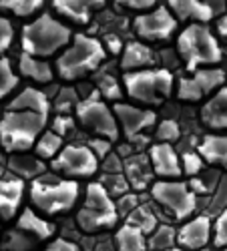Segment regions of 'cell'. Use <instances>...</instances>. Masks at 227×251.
Listing matches in <instances>:
<instances>
[{
  "label": "cell",
  "instance_id": "obj_39",
  "mask_svg": "<svg viewBox=\"0 0 227 251\" xmlns=\"http://www.w3.org/2000/svg\"><path fill=\"white\" fill-rule=\"evenodd\" d=\"M76 104H78V95L75 89H71V87L60 89L54 99V113H71V111H75Z\"/></svg>",
  "mask_w": 227,
  "mask_h": 251
},
{
  "label": "cell",
  "instance_id": "obj_54",
  "mask_svg": "<svg viewBox=\"0 0 227 251\" xmlns=\"http://www.w3.org/2000/svg\"><path fill=\"white\" fill-rule=\"evenodd\" d=\"M221 251H227V245H225V247H221Z\"/></svg>",
  "mask_w": 227,
  "mask_h": 251
},
{
  "label": "cell",
  "instance_id": "obj_2",
  "mask_svg": "<svg viewBox=\"0 0 227 251\" xmlns=\"http://www.w3.org/2000/svg\"><path fill=\"white\" fill-rule=\"evenodd\" d=\"M49 115L25 109H6L0 117V147L4 153L30 151L47 129Z\"/></svg>",
  "mask_w": 227,
  "mask_h": 251
},
{
  "label": "cell",
  "instance_id": "obj_9",
  "mask_svg": "<svg viewBox=\"0 0 227 251\" xmlns=\"http://www.w3.org/2000/svg\"><path fill=\"white\" fill-rule=\"evenodd\" d=\"M75 115H76V121L80 123V127H85L95 137H105L111 141L119 139L121 129H119L117 117L109 104L101 99L99 91L78 100V104L75 107Z\"/></svg>",
  "mask_w": 227,
  "mask_h": 251
},
{
  "label": "cell",
  "instance_id": "obj_53",
  "mask_svg": "<svg viewBox=\"0 0 227 251\" xmlns=\"http://www.w3.org/2000/svg\"><path fill=\"white\" fill-rule=\"evenodd\" d=\"M6 49H8V45H6V43H2V40H0V54H2Z\"/></svg>",
  "mask_w": 227,
  "mask_h": 251
},
{
  "label": "cell",
  "instance_id": "obj_29",
  "mask_svg": "<svg viewBox=\"0 0 227 251\" xmlns=\"http://www.w3.org/2000/svg\"><path fill=\"white\" fill-rule=\"evenodd\" d=\"M173 245H177V229L169 223H159L147 235L149 251H165Z\"/></svg>",
  "mask_w": 227,
  "mask_h": 251
},
{
  "label": "cell",
  "instance_id": "obj_56",
  "mask_svg": "<svg viewBox=\"0 0 227 251\" xmlns=\"http://www.w3.org/2000/svg\"><path fill=\"white\" fill-rule=\"evenodd\" d=\"M0 229H2V225H0Z\"/></svg>",
  "mask_w": 227,
  "mask_h": 251
},
{
  "label": "cell",
  "instance_id": "obj_26",
  "mask_svg": "<svg viewBox=\"0 0 227 251\" xmlns=\"http://www.w3.org/2000/svg\"><path fill=\"white\" fill-rule=\"evenodd\" d=\"M113 241H115L117 251H149L147 235L143 233L139 227H135L127 221L117 227Z\"/></svg>",
  "mask_w": 227,
  "mask_h": 251
},
{
  "label": "cell",
  "instance_id": "obj_48",
  "mask_svg": "<svg viewBox=\"0 0 227 251\" xmlns=\"http://www.w3.org/2000/svg\"><path fill=\"white\" fill-rule=\"evenodd\" d=\"M121 6H127V8H133V10H147L151 8L157 0H117Z\"/></svg>",
  "mask_w": 227,
  "mask_h": 251
},
{
  "label": "cell",
  "instance_id": "obj_47",
  "mask_svg": "<svg viewBox=\"0 0 227 251\" xmlns=\"http://www.w3.org/2000/svg\"><path fill=\"white\" fill-rule=\"evenodd\" d=\"M12 38H14V30H12L10 20L4 18V16H0V40L10 47L12 45Z\"/></svg>",
  "mask_w": 227,
  "mask_h": 251
},
{
  "label": "cell",
  "instance_id": "obj_35",
  "mask_svg": "<svg viewBox=\"0 0 227 251\" xmlns=\"http://www.w3.org/2000/svg\"><path fill=\"white\" fill-rule=\"evenodd\" d=\"M97 91L105 97V99H109V100H121V97H123V89H121V85H119V80L113 76V75H109V73H105V75H101L99 76V80H97Z\"/></svg>",
  "mask_w": 227,
  "mask_h": 251
},
{
  "label": "cell",
  "instance_id": "obj_49",
  "mask_svg": "<svg viewBox=\"0 0 227 251\" xmlns=\"http://www.w3.org/2000/svg\"><path fill=\"white\" fill-rule=\"evenodd\" d=\"M217 30H219V34H221V36H225V38H227V14H225V16L219 20V23H217Z\"/></svg>",
  "mask_w": 227,
  "mask_h": 251
},
{
  "label": "cell",
  "instance_id": "obj_4",
  "mask_svg": "<svg viewBox=\"0 0 227 251\" xmlns=\"http://www.w3.org/2000/svg\"><path fill=\"white\" fill-rule=\"evenodd\" d=\"M121 217L115 205V197L99 181L85 187V199L76 211V225L82 233H101L119 225Z\"/></svg>",
  "mask_w": 227,
  "mask_h": 251
},
{
  "label": "cell",
  "instance_id": "obj_37",
  "mask_svg": "<svg viewBox=\"0 0 227 251\" xmlns=\"http://www.w3.org/2000/svg\"><path fill=\"white\" fill-rule=\"evenodd\" d=\"M34 241H36L34 237H30L28 233L20 231V229L16 227L14 231H8L6 233V239H4V245L2 247L6 251H28Z\"/></svg>",
  "mask_w": 227,
  "mask_h": 251
},
{
  "label": "cell",
  "instance_id": "obj_44",
  "mask_svg": "<svg viewBox=\"0 0 227 251\" xmlns=\"http://www.w3.org/2000/svg\"><path fill=\"white\" fill-rule=\"evenodd\" d=\"M113 143H115V141L105 139V137H95V139L89 141V149L95 153V157H97L99 163H101V159H105V157L113 151Z\"/></svg>",
  "mask_w": 227,
  "mask_h": 251
},
{
  "label": "cell",
  "instance_id": "obj_36",
  "mask_svg": "<svg viewBox=\"0 0 227 251\" xmlns=\"http://www.w3.org/2000/svg\"><path fill=\"white\" fill-rule=\"evenodd\" d=\"M211 243L217 249L227 245V207L221 209L211 221Z\"/></svg>",
  "mask_w": 227,
  "mask_h": 251
},
{
  "label": "cell",
  "instance_id": "obj_33",
  "mask_svg": "<svg viewBox=\"0 0 227 251\" xmlns=\"http://www.w3.org/2000/svg\"><path fill=\"white\" fill-rule=\"evenodd\" d=\"M18 80L20 78L14 75L10 60L0 56V100H2L4 97H8L18 87Z\"/></svg>",
  "mask_w": 227,
  "mask_h": 251
},
{
  "label": "cell",
  "instance_id": "obj_27",
  "mask_svg": "<svg viewBox=\"0 0 227 251\" xmlns=\"http://www.w3.org/2000/svg\"><path fill=\"white\" fill-rule=\"evenodd\" d=\"M18 71H20V75H23V76L32 78L34 82H40V85H45V82H50L52 76H54L52 67L49 65L45 58L32 56V54H28V52H23V54H20Z\"/></svg>",
  "mask_w": 227,
  "mask_h": 251
},
{
  "label": "cell",
  "instance_id": "obj_51",
  "mask_svg": "<svg viewBox=\"0 0 227 251\" xmlns=\"http://www.w3.org/2000/svg\"><path fill=\"white\" fill-rule=\"evenodd\" d=\"M93 251H117V249H113L111 245H105V243H97Z\"/></svg>",
  "mask_w": 227,
  "mask_h": 251
},
{
  "label": "cell",
  "instance_id": "obj_3",
  "mask_svg": "<svg viewBox=\"0 0 227 251\" xmlns=\"http://www.w3.org/2000/svg\"><path fill=\"white\" fill-rule=\"evenodd\" d=\"M105 58L107 50L101 40L87 34H75L73 45L56 58V73L63 80L73 82L95 73Z\"/></svg>",
  "mask_w": 227,
  "mask_h": 251
},
{
  "label": "cell",
  "instance_id": "obj_20",
  "mask_svg": "<svg viewBox=\"0 0 227 251\" xmlns=\"http://www.w3.org/2000/svg\"><path fill=\"white\" fill-rule=\"evenodd\" d=\"M6 169L14 177H20L23 181H32L38 175H43L49 169V165H47L45 159H40L38 155H30L28 151H23V153H10L8 155Z\"/></svg>",
  "mask_w": 227,
  "mask_h": 251
},
{
  "label": "cell",
  "instance_id": "obj_38",
  "mask_svg": "<svg viewBox=\"0 0 227 251\" xmlns=\"http://www.w3.org/2000/svg\"><path fill=\"white\" fill-rule=\"evenodd\" d=\"M225 207H227V175H221L219 183L215 185V189H213V193L209 195L207 209H209V213L217 215L221 209H225Z\"/></svg>",
  "mask_w": 227,
  "mask_h": 251
},
{
  "label": "cell",
  "instance_id": "obj_34",
  "mask_svg": "<svg viewBox=\"0 0 227 251\" xmlns=\"http://www.w3.org/2000/svg\"><path fill=\"white\" fill-rule=\"evenodd\" d=\"M45 0H0V8L10 10L16 16H28L43 6Z\"/></svg>",
  "mask_w": 227,
  "mask_h": 251
},
{
  "label": "cell",
  "instance_id": "obj_18",
  "mask_svg": "<svg viewBox=\"0 0 227 251\" xmlns=\"http://www.w3.org/2000/svg\"><path fill=\"white\" fill-rule=\"evenodd\" d=\"M16 227L20 231L28 233L30 237H34L36 241H49L56 233V225L52 221H49L47 215L38 213L32 207L20 209L16 215Z\"/></svg>",
  "mask_w": 227,
  "mask_h": 251
},
{
  "label": "cell",
  "instance_id": "obj_21",
  "mask_svg": "<svg viewBox=\"0 0 227 251\" xmlns=\"http://www.w3.org/2000/svg\"><path fill=\"white\" fill-rule=\"evenodd\" d=\"M197 153L207 165L223 169L227 173V135H219V133L205 135L197 145Z\"/></svg>",
  "mask_w": 227,
  "mask_h": 251
},
{
  "label": "cell",
  "instance_id": "obj_1",
  "mask_svg": "<svg viewBox=\"0 0 227 251\" xmlns=\"http://www.w3.org/2000/svg\"><path fill=\"white\" fill-rule=\"evenodd\" d=\"M28 199L30 205L38 213L47 217H56L69 213L73 207H76L80 199V183L78 179L60 177L58 173H43L28 185Z\"/></svg>",
  "mask_w": 227,
  "mask_h": 251
},
{
  "label": "cell",
  "instance_id": "obj_17",
  "mask_svg": "<svg viewBox=\"0 0 227 251\" xmlns=\"http://www.w3.org/2000/svg\"><path fill=\"white\" fill-rule=\"evenodd\" d=\"M123 173L129 181V187L137 193L147 191V187H151V183L155 181L147 153H129L127 157H123Z\"/></svg>",
  "mask_w": 227,
  "mask_h": 251
},
{
  "label": "cell",
  "instance_id": "obj_25",
  "mask_svg": "<svg viewBox=\"0 0 227 251\" xmlns=\"http://www.w3.org/2000/svg\"><path fill=\"white\" fill-rule=\"evenodd\" d=\"M169 8L173 10L175 18L179 20H197V23H207L213 18V10L203 0H169Z\"/></svg>",
  "mask_w": 227,
  "mask_h": 251
},
{
  "label": "cell",
  "instance_id": "obj_10",
  "mask_svg": "<svg viewBox=\"0 0 227 251\" xmlns=\"http://www.w3.org/2000/svg\"><path fill=\"white\" fill-rule=\"evenodd\" d=\"M50 171L69 179H89L99 171V159L89 145H63L50 159Z\"/></svg>",
  "mask_w": 227,
  "mask_h": 251
},
{
  "label": "cell",
  "instance_id": "obj_14",
  "mask_svg": "<svg viewBox=\"0 0 227 251\" xmlns=\"http://www.w3.org/2000/svg\"><path fill=\"white\" fill-rule=\"evenodd\" d=\"M26 193V181L14 177L10 171L0 175V219L12 221L23 209V199Z\"/></svg>",
  "mask_w": 227,
  "mask_h": 251
},
{
  "label": "cell",
  "instance_id": "obj_19",
  "mask_svg": "<svg viewBox=\"0 0 227 251\" xmlns=\"http://www.w3.org/2000/svg\"><path fill=\"white\" fill-rule=\"evenodd\" d=\"M201 123L211 131H227V87H219L201 107Z\"/></svg>",
  "mask_w": 227,
  "mask_h": 251
},
{
  "label": "cell",
  "instance_id": "obj_6",
  "mask_svg": "<svg viewBox=\"0 0 227 251\" xmlns=\"http://www.w3.org/2000/svg\"><path fill=\"white\" fill-rule=\"evenodd\" d=\"M123 87L133 100L147 107H157L173 93L175 78L169 71L149 67L141 71H127L123 76Z\"/></svg>",
  "mask_w": 227,
  "mask_h": 251
},
{
  "label": "cell",
  "instance_id": "obj_28",
  "mask_svg": "<svg viewBox=\"0 0 227 251\" xmlns=\"http://www.w3.org/2000/svg\"><path fill=\"white\" fill-rule=\"evenodd\" d=\"M63 145H65V139L56 135L52 129H45L43 133L38 135L36 143H34V155H38L40 159H45V161H50L60 149H63Z\"/></svg>",
  "mask_w": 227,
  "mask_h": 251
},
{
  "label": "cell",
  "instance_id": "obj_8",
  "mask_svg": "<svg viewBox=\"0 0 227 251\" xmlns=\"http://www.w3.org/2000/svg\"><path fill=\"white\" fill-rule=\"evenodd\" d=\"M151 199L165 209L175 221L189 219L197 211V195L187 181L179 179H157L149 187Z\"/></svg>",
  "mask_w": 227,
  "mask_h": 251
},
{
  "label": "cell",
  "instance_id": "obj_13",
  "mask_svg": "<svg viewBox=\"0 0 227 251\" xmlns=\"http://www.w3.org/2000/svg\"><path fill=\"white\" fill-rule=\"evenodd\" d=\"M113 113H115V117H117L119 129L125 133V137H127L129 141L135 139V137H139V135H143L147 129L155 127V123H157L155 111L139 109V107H133V104L121 102V100L115 102Z\"/></svg>",
  "mask_w": 227,
  "mask_h": 251
},
{
  "label": "cell",
  "instance_id": "obj_22",
  "mask_svg": "<svg viewBox=\"0 0 227 251\" xmlns=\"http://www.w3.org/2000/svg\"><path fill=\"white\" fill-rule=\"evenodd\" d=\"M52 4L67 18L75 20L78 25H87L93 12L105 6V0H52Z\"/></svg>",
  "mask_w": 227,
  "mask_h": 251
},
{
  "label": "cell",
  "instance_id": "obj_16",
  "mask_svg": "<svg viewBox=\"0 0 227 251\" xmlns=\"http://www.w3.org/2000/svg\"><path fill=\"white\" fill-rule=\"evenodd\" d=\"M149 161L153 173L159 179H179L181 173V159L171 143H155L149 147Z\"/></svg>",
  "mask_w": 227,
  "mask_h": 251
},
{
  "label": "cell",
  "instance_id": "obj_52",
  "mask_svg": "<svg viewBox=\"0 0 227 251\" xmlns=\"http://www.w3.org/2000/svg\"><path fill=\"white\" fill-rule=\"evenodd\" d=\"M165 251H187V249H183V247H179V245H173V247H169V249H165Z\"/></svg>",
  "mask_w": 227,
  "mask_h": 251
},
{
  "label": "cell",
  "instance_id": "obj_11",
  "mask_svg": "<svg viewBox=\"0 0 227 251\" xmlns=\"http://www.w3.org/2000/svg\"><path fill=\"white\" fill-rule=\"evenodd\" d=\"M223 82H225V73L221 69H201V71H195L193 76L179 78L177 97L181 100L195 102V100H201L205 95L223 87Z\"/></svg>",
  "mask_w": 227,
  "mask_h": 251
},
{
  "label": "cell",
  "instance_id": "obj_15",
  "mask_svg": "<svg viewBox=\"0 0 227 251\" xmlns=\"http://www.w3.org/2000/svg\"><path fill=\"white\" fill-rule=\"evenodd\" d=\"M211 241V217L209 215H191L185 219V223L177 229V245L187 249V251H197L207 247Z\"/></svg>",
  "mask_w": 227,
  "mask_h": 251
},
{
  "label": "cell",
  "instance_id": "obj_7",
  "mask_svg": "<svg viewBox=\"0 0 227 251\" xmlns=\"http://www.w3.org/2000/svg\"><path fill=\"white\" fill-rule=\"evenodd\" d=\"M177 50L187 65V71H195L197 67L205 65H215L223 56L217 38L203 23H193L179 34Z\"/></svg>",
  "mask_w": 227,
  "mask_h": 251
},
{
  "label": "cell",
  "instance_id": "obj_43",
  "mask_svg": "<svg viewBox=\"0 0 227 251\" xmlns=\"http://www.w3.org/2000/svg\"><path fill=\"white\" fill-rule=\"evenodd\" d=\"M50 129L60 135V137H67L73 129H75V119L69 115V113H56V117L52 119V125H50Z\"/></svg>",
  "mask_w": 227,
  "mask_h": 251
},
{
  "label": "cell",
  "instance_id": "obj_41",
  "mask_svg": "<svg viewBox=\"0 0 227 251\" xmlns=\"http://www.w3.org/2000/svg\"><path fill=\"white\" fill-rule=\"evenodd\" d=\"M181 137V129H179V125L171 119L167 121H161L157 125V131H155V139L159 143H173Z\"/></svg>",
  "mask_w": 227,
  "mask_h": 251
},
{
  "label": "cell",
  "instance_id": "obj_45",
  "mask_svg": "<svg viewBox=\"0 0 227 251\" xmlns=\"http://www.w3.org/2000/svg\"><path fill=\"white\" fill-rule=\"evenodd\" d=\"M99 169H102L105 173H115V171H123V157L117 153H109L105 159H101Z\"/></svg>",
  "mask_w": 227,
  "mask_h": 251
},
{
  "label": "cell",
  "instance_id": "obj_30",
  "mask_svg": "<svg viewBox=\"0 0 227 251\" xmlns=\"http://www.w3.org/2000/svg\"><path fill=\"white\" fill-rule=\"evenodd\" d=\"M125 221L131 223V225H135V227H139L145 235H149L153 229L159 225L157 213L153 211V207H149L147 203H139V205L133 209V211L125 217Z\"/></svg>",
  "mask_w": 227,
  "mask_h": 251
},
{
  "label": "cell",
  "instance_id": "obj_32",
  "mask_svg": "<svg viewBox=\"0 0 227 251\" xmlns=\"http://www.w3.org/2000/svg\"><path fill=\"white\" fill-rule=\"evenodd\" d=\"M99 183L105 187V189H107L115 199L131 189L129 181H127V177H125V173H123V171H115V173H105V171H102V177L99 179Z\"/></svg>",
  "mask_w": 227,
  "mask_h": 251
},
{
  "label": "cell",
  "instance_id": "obj_42",
  "mask_svg": "<svg viewBox=\"0 0 227 251\" xmlns=\"http://www.w3.org/2000/svg\"><path fill=\"white\" fill-rule=\"evenodd\" d=\"M139 203H141V197H139V193H137V191H133V189H129L127 193L119 195V197L115 199V205H117L119 217H121V219H125V217L133 211V209H135Z\"/></svg>",
  "mask_w": 227,
  "mask_h": 251
},
{
  "label": "cell",
  "instance_id": "obj_40",
  "mask_svg": "<svg viewBox=\"0 0 227 251\" xmlns=\"http://www.w3.org/2000/svg\"><path fill=\"white\" fill-rule=\"evenodd\" d=\"M179 159H181V173L185 177L197 175L203 169V165H205V161L201 159V155L197 151H187V153H183Z\"/></svg>",
  "mask_w": 227,
  "mask_h": 251
},
{
  "label": "cell",
  "instance_id": "obj_46",
  "mask_svg": "<svg viewBox=\"0 0 227 251\" xmlns=\"http://www.w3.org/2000/svg\"><path fill=\"white\" fill-rule=\"evenodd\" d=\"M45 251H78V245L75 241H71L69 237H54Z\"/></svg>",
  "mask_w": 227,
  "mask_h": 251
},
{
  "label": "cell",
  "instance_id": "obj_50",
  "mask_svg": "<svg viewBox=\"0 0 227 251\" xmlns=\"http://www.w3.org/2000/svg\"><path fill=\"white\" fill-rule=\"evenodd\" d=\"M109 50L113 52V54H117V52H121V43H119V38H109Z\"/></svg>",
  "mask_w": 227,
  "mask_h": 251
},
{
  "label": "cell",
  "instance_id": "obj_12",
  "mask_svg": "<svg viewBox=\"0 0 227 251\" xmlns=\"http://www.w3.org/2000/svg\"><path fill=\"white\" fill-rule=\"evenodd\" d=\"M133 28L143 40H167L177 28V18L167 8L159 6L153 12L137 16Z\"/></svg>",
  "mask_w": 227,
  "mask_h": 251
},
{
  "label": "cell",
  "instance_id": "obj_55",
  "mask_svg": "<svg viewBox=\"0 0 227 251\" xmlns=\"http://www.w3.org/2000/svg\"><path fill=\"white\" fill-rule=\"evenodd\" d=\"M197 251H207V249H205V247H203V249H197Z\"/></svg>",
  "mask_w": 227,
  "mask_h": 251
},
{
  "label": "cell",
  "instance_id": "obj_23",
  "mask_svg": "<svg viewBox=\"0 0 227 251\" xmlns=\"http://www.w3.org/2000/svg\"><path fill=\"white\" fill-rule=\"evenodd\" d=\"M155 65V54L153 50L143 45V43H129L123 49V58H121V69L123 71H141L149 69Z\"/></svg>",
  "mask_w": 227,
  "mask_h": 251
},
{
  "label": "cell",
  "instance_id": "obj_5",
  "mask_svg": "<svg viewBox=\"0 0 227 251\" xmlns=\"http://www.w3.org/2000/svg\"><path fill=\"white\" fill-rule=\"evenodd\" d=\"M71 40V28L63 25L60 20L52 18L50 14H40L34 23L26 25L23 28V52H28L32 56L47 58L69 45Z\"/></svg>",
  "mask_w": 227,
  "mask_h": 251
},
{
  "label": "cell",
  "instance_id": "obj_31",
  "mask_svg": "<svg viewBox=\"0 0 227 251\" xmlns=\"http://www.w3.org/2000/svg\"><path fill=\"white\" fill-rule=\"evenodd\" d=\"M219 177H221V173L215 171V169H209V171L201 169L197 175L189 177L191 181H187V183H189L191 189L195 191V195H211L213 189H215V185L219 183Z\"/></svg>",
  "mask_w": 227,
  "mask_h": 251
},
{
  "label": "cell",
  "instance_id": "obj_24",
  "mask_svg": "<svg viewBox=\"0 0 227 251\" xmlns=\"http://www.w3.org/2000/svg\"><path fill=\"white\" fill-rule=\"evenodd\" d=\"M6 109H25V111H38V113L50 115V99L43 91H38L34 87H26L8 102Z\"/></svg>",
  "mask_w": 227,
  "mask_h": 251
}]
</instances>
